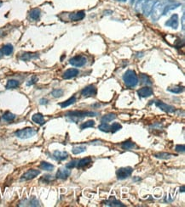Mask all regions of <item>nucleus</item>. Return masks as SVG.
<instances>
[{"label":"nucleus","instance_id":"nucleus-1","mask_svg":"<svg viewBox=\"0 0 185 207\" xmlns=\"http://www.w3.org/2000/svg\"><path fill=\"white\" fill-rule=\"evenodd\" d=\"M98 113L92 112V111H82V110H74V111H69L66 113V117L71 120L72 121L77 122L79 120L85 118L86 116H96Z\"/></svg>","mask_w":185,"mask_h":207},{"label":"nucleus","instance_id":"nucleus-2","mask_svg":"<svg viewBox=\"0 0 185 207\" xmlns=\"http://www.w3.org/2000/svg\"><path fill=\"white\" fill-rule=\"evenodd\" d=\"M154 3V0H139L136 5V9L137 10L142 11L144 15L149 16L152 11Z\"/></svg>","mask_w":185,"mask_h":207},{"label":"nucleus","instance_id":"nucleus-3","mask_svg":"<svg viewBox=\"0 0 185 207\" xmlns=\"http://www.w3.org/2000/svg\"><path fill=\"white\" fill-rule=\"evenodd\" d=\"M123 81L128 88H135L138 84V77L134 70H128L123 75Z\"/></svg>","mask_w":185,"mask_h":207},{"label":"nucleus","instance_id":"nucleus-4","mask_svg":"<svg viewBox=\"0 0 185 207\" xmlns=\"http://www.w3.org/2000/svg\"><path fill=\"white\" fill-rule=\"evenodd\" d=\"M37 134V131L34 128L32 127H27L24 129H21V130L16 131L15 133V135L21 139H27V138H30V137L35 136Z\"/></svg>","mask_w":185,"mask_h":207},{"label":"nucleus","instance_id":"nucleus-5","mask_svg":"<svg viewBox=\"0 0 185 207\" xmlns=\"http://www.w3.org/2000/svg\"><path fill=\"white\" fill-rule=\"evenodd\" d=\"M164 6L162 3H160V1H155V3L153 4V7L151 11V17L153 21H158L160 18L161 15H163Z\"/></svg>","mask_w":185,"mask_h":207},{"label":"nucleus","instance_id":"nucleus-6","mask_svg":"<svg viewBox=\"0 0 185 207\" xmlns=\"http://www.w3.org/2000/svg\"><path fill=\"white\" fill-rule=\"evenodd\" d=\"M132 172H133V169L132 167H122V168L118 169V171L116 172L117 178L119 180H124L130 177Z\"/></svg>","mask_w":185,"mask_h":207},{"label":"nucleus","instance_id":"nucleus-7","mask_svg":"<svg viewBox=\"0 0 185 207\" xmlns=\"http://www.w3.org/2000/svg\"><path fill=\"white\" fill-rule=\"evenodd\" d=\"M86 61H87V60H86V58L85 56L77 55V56L73 57L72 59H70L69 63L75 67H82L86 65Z\"/></svg>","mask_w":185,"mask_h":207},{"label":"nucleus","instance_id":"nucleus-8","mask_svg":"<svg viewBox=\"0 0 185 207\" xmlns=\"http://www.w3.org/2000/svg\"><path fill=\"white\" fill-rule=\"evenodd\" d=\"M96 93H97V90L96 87L94 85H89L82 89L81 95L84 97H92L96 94Z\"/></svg>","mask_w":185,"mask_h":207},{"label":"nucleus","instance_id":"nucleus-9","mask_svg":"<svg viewBox=\"0 0 185 207\" xmlns=\"http://www.w3.org/2000/svg\"><path fill=\"white\" fill-rule=\"evenodd\" d=\"M40 174V172L39 170H34V169H31L27 172H25L23 175H22L21 180L22 181H27V180H31L36 177L37 176H39Z\"/></svg>","mask_w":185,"mask_h":207},{"label":"nucleus","instance_id":"nucleus-10","mask_svg":"<svg viewBox=\"0 0 185 207\" xmlns=\"http://www.w3.org/2000/svg\"><path fill=\"white\" fill-rule=\"evenodd\" d=\"M155 105L158 108H160L161 110H163L166 113H173L175 111V108L173 106L169 105L162 101H156L155 102Z\"/></svg>","mask_w":185,"mask_h":207},{"label":"nucleus","instance_id":"nucleus-11","mask_svg":"<svg viewBox=\"0 0 185 207\" xmlns=\"http://www.w3.org/2000/svg\"><path fill=\"white\" fill-rule=\"evenodd\" d=\"M166 26H170L171 28L177 29L178 27V15L177 14H172L171 17L166 22Z\"/></svg>","mask_w":185,"mask_h":207},{"label":"nucleus","instance_id":"nucleus-12","mask_svg":"<svg viewBox=\"0 0 185 207\" xmlns=\"http://www.w3.org/2000/svg\"><path fill=\"white\" fill-rule=\"evenodd\" d=\"M71 174V172L70 170H68V168H60L57 172V178L58 179H62V180H65L67 179Z\"/></svg>","mask_w":185,"mask_h":207},{"label":"nucleus","instance_id":"nucleus-13","mask_svg":"<svg viewBox=\"0 0 185 207\" xmlns=\"http://www.w3.org/2000/svg\"><path fill=\"white\" fill-rule=\"evenodd\" d=\"M137 94L140 98H147L153 94V89L149 87H144V88H140L137 91Z\"/></svg>","mask_w":185,"mask_h":207},{"label":"nucleus","instance_id":"nucleus-14","mask_svg":"<svg viewBox=\"0 0 185 207\" xmlns=\"http://www.w3.org/2000/svg\"><path fill=\"white\" fill-rule=\"evenodd\" d=\"M104 205H107V206H113V207H124L125 206V205H124V204H122L120 201L117 200L115 198H114V197L110 198L108 200H106V201L104 202Z\"/></svg>","mask_w":185,"mask_h":207},{"label":"nucleus","instance_id":"nucleus-15","mask_svg":"<svg viewBox=\"0 0 185 207\" xmlns=\"http://www.w3.org/2000/svg\"><path fill=\"white\" fill-rule=\"evenodd\" d=\"M86 16V14L84 11H77V12H74V13H71L69 14V19L71 21H81Z\"/></svg>","mask_w":185,"mask_h":207},{"label":"nucleus","instance_id":"nucleus-16","mask_svg":"<svg viewBox=\"0 0 185 207\" xmlns=\"http://www.w3.org/2000/svg\"><path fill=\"white\" fill-rule=\"evenodd\" d=\"M78 75V70L77 69H74V68H72V69H68L65 71L63 73V76L62 77L64 79H71V78H74L76 76Z\"/></svg>","mask_w":185,"mask_h":207},{"label":"nucleus","instance_id":"nucleus-17","mask_svg":"<svg viewBox=\"0 0 185 207\" xmlns=\"http://www.w3.org/2000/svg\"><path fill=\"white\" fill-rule=\"evenodd\" d=\"M39 58V54L38 53H30V52H27V53H23L20 56V59L23 61H28V60H34Z\"/></svg>","mask_w":185,"mask_h":207},{"label":"nucleus","instance_id":"nucleus-18","mask_svg":"<svg viewBox=\"0 0 185 207\" xmlns=\"http://www.w3.org/2000/svg\"><path fill=\"white\" fill-rule=\"evenodd\" d=\"M68 157V154L67 152H61V151H55L53 153V158L56 161H64Z\"/></svg>","mask_w":185,"mask_h":207},{"label":"nucleus","instance_id":"nucleus-19","mask_svg":"<svg viewBox=\"0 0 185 207\" xmlns=\"http://www.w3.org/2000/svg\"><path fill=\"white\" fill-rule=\"evenodd\" d=\"M32 120L37 124H39L40 126H42L44 124L45 121H44V116L42 114H39V113H37V114H34L32 117Z\"/></svg>","mask_w":185,"mask_h":207},{"label":"nucleus","instance_id":"nucleus-20","mask_svg":"<svg viewBox=\"0 0 185 207\" xmlns=\"http://www.w3.org/2000/svg\"><path fill=\"white\" fill-rule=\"evenodd\" d=\"M40 15H41V11L38 8L32 9V10L29 12V16L33 21H38L40 18Z\"/></svg>","mask_w":185,"mask_h":207},{"label":"nucleus","instance_id":"nucleus-21","mask_svg":"<svg viewBox=\"0 0 185 207\" xmlns=\"http://www.w3.org/2000/svg\"><path fill=\"white\" fill-rule=\"evenodd\" d=\"M91 162V158L90 157H86V158H83L81 160L78 161L77 163V167L78 168H83L86 165H88Z\"/></svg>","mask_w":185,"mask_h":207},{"label":"nucleus","instance_id":"nucleus-22","mask_svg":"<svg viewBox=\"0 0 185 207\" xmlns=\"http://www.w3.org/2000/svg\"><path fill=\"white\" fill-rule=\"evenodd\" d=\"M13 46L11 44H5L4 46H3V48L1 49V51L2 53L4 55H11V54L13 53Z\"/></svg>","mask_w":185,"mask_h":207},{"label":"nucleus","instance_id":"nucleus-23","mask_svg":"<svg viewBox=\"0 0 185 207\" xmlns=\"http://www.w3.org/2000/svg\"><path fill=\"white\" fill-rule=\"evenodd\" d=\"M75 102H76V97H75V96H73L72 98H68V100H66L65 102L61 103L60 106L61 107V108H66V107H68V106L74 105Z\"/></svg>","mask_w":185,"mask_h":207},{"label":"nucleus","instance_id":"nucleus-24","mask_svg":"<svg viewBox=\"0 0 185 207\" xmlns=\"http://www.w3.org/2000/svg\"><path fill=\"white\" fill-rule=\"evenodd\" d=\"M19 82L17 80H15V79H11L7 82V84H6V88L7 89H13V88H16L19 87Z\"/></svg>","mask_w":185,"mask_h":207},{"label":"nucleus","instance_id":"nucleus-25","mask_svg":"<svg viewBox=\"0 0 185 207\" xmlns=\"http://www.w3.org/2000/svg\"><path fill=\"white\" fill-rule=\"evenodd\" d=\"M115 119H116V115L110 113V114H107L106 116H103L102 119H101V121L102 122H109V121H112Z\"/></svg>","mask_w":185,"mask_h":207},{"label":"nucleus","instance_id":"nucleus-26","mask_svg":"<svg viewBox=\"0 0 185 207\" xmlns=\"http://www.w3.org/2000/svg\"><path fill=\"white\" fill-rule=\"evenodd\" d=\"M40 168L43 169L44 171H48V172H50V171H53L54 165L50 163H48V162L42 161L40 163Z\"/></svg>","mask_w":185,"mask_h":207},{"label":"nucleus","instance_id":"nucleus-27","mask_svg":"<svg viewBox=\"0 0 185 207\" xmlns=\"http://www.w3.org/2000/svg\"><path fill=\"white\" fill-rule=\"evenodd\" d=\"M167 90L169 92L172 93V94H181V93L183 92L184 88H183V87H181V86H174V87L168 88Z\"/></svg>","mask_w":185,"mask_h":207},{"label":"nucleus","instance_id":"nucleus-28","mask_svg":"<svg viewBox=\"0 0 185 207\" xmlns=\"http://www.w3.org/2000/svg\"><path fill=\"white\" fill-rule=\"evenodd\" d=\"M121 147H122V149H133V148L136 147V144L135 143H133V142H132L131 140H128V141H125V142H124L123 144H121Z\"/></svg>","mask_w":185,"mask_h":207},{"label":"nucleus","instance_id":"nucleus-29","mask_svg":"<svg viewBox=\"0 0 185 207\" xmlns=\"http://www.w3.org/2000/svg\"><path fill=\"white\" fill-rule=\"evenodd\" d=\"M86 150V147L85 145H81V146H75V147L73 148L72 149V152L74 154H81L83 152H85Z\"/></svg>","mask_w":185,"mask_h":207},{"label":"nucleus","instance_id":"nucleus-30","mask_svg":"<svg viewBox=\"0 0 185 207\" xmlns=\"http://www.w3.org/2000/svg\"><path fill=\"white\" fill-rule=\"evenodd\" d=\"M178 6H180V4H169L167 6H166V7H164V11H163V15H166V13H168L169 11L171 10H174Z\"/></svg>","mask_w":185,"mask_h":207},{"label":"nucleus","instance_id":"nucleus-31","mask_svg":"<svg viewBox=\"0 0 185 207\" xmlns=\"http://www.w3.org/2000/svg\"><path fill=\"white\" fill-rule=\"evenodd\" d=\"M2 118L4 120V121H13V120L15 118V116L14 114H12L10 111H7V112H5L2 116Z\"/></svg>","mask_w":185,"mask_h":207},{"label":"nucleus","instance_id":"nucleus-32","mask_svg":"<svg viewBox=\"0 0 185 207\" xmlns=\"http://www.w3.org/2000/svg\"><path fill=\"white\" fill-rule=\"evenodd\" d=\"M95 124H96V122L94 121H88L84 122L80 125V129L84 130V129L89 128V127H93V126H95Z\"/></svg>","mask_w":185,"mask_h":207},{"label":"nucleus","instance_id":"nucleus-33","mask_svg":"<svg viewBox=\"0 0 185 207\" xmlns=\"http://www.w3.org/2000/svg\"><path fill=\"white\" fill-rule=\"evenodd\" d=\"M98 129L102 132H104V133H109L110 132V126L107 122H103L98 126Z\"/></svg>","mask_w":185,"mask_h":207},{"label":"nucleus","instance_id":"nucleus-34","mask_svg":"<svg viewBox=\"0 0 185 207\" xmlns=\"http://www.w3.org/2000/svg\"><path fill=\"white\" fill-rule=\"evenodd\" d=\"M171 154H168V153H159V154H154V157L158 159H161V160H167V159L171 158Z\"/></svg>","mask_w":185,"mask_h":207},{"label":"nucleus","instance_id":"nucleus-35","mask_svg":"<svg viewBox=\"0 0 185 207\" xmlns=\"http://www.w3.org/2000/svg\"><path fill=\"white\" fill-rule=\"evenodd\" d=\"M122 128V126H121L120 123H114L112 126H110V132L111 133H116V132H118V131H120Z\"/></svg>","mask_w":185,"mask_h":207},{"label":"nucleus","instance_id":"nucleus-36","mask_svg":"<svg viewBox=\"0 0 185 207\" xmlns=\"http://www.w3.org/2000/svg\"><path fill=\"white\" fill-rule=\"evenodd\" d=\"M51 95L54 98H60L63 95V90L62 89H55L51 93Z\"/></svg>","mask_w":185,"mask_h":207},{"label":"nucleus","instance_id":"nucleus-37","mask_svg":"<svg viewBox=\"0 0 185 207\" xmlns=\"http://www.w3.org/2000/svg\"><path fill=\"white\" fill-rule=\"evenodd\" d=\"M141 77H142V83H145V84L149 85L152 84V82L150 80V78L148 77L147 75H145V74H142V75H141Z\"/></svg>","mask_w":185,"mask_h":207},{"label":"nucleus","instance_id":"nucleus-38","mask_svg":"<svg viewBox=\"0 0 185 207\" xmlns=\"http://www.w3.org/2000/svg\"><path fill=\"white\" fill-rule=\"evenodd\" d=\"M77 163H78V161L77 160H73L70 162H68V164L66 165V168L68 169H73L74 168L75 166L77 165Z\"/></svg>","mask_w":185,"mask_h":207},{"label":"nucleus","instance_id":"nucleus-39","mask_svg":"<svg viewBox=\"0 0 185 207\" xmlns=\"http://www.w3.org/2000/svg\"><path fill=\"white\" fill-rule=\"evenodd\" d=\"M38 81H39V78L36 77V76H32V77H31V79L27 82V86H31V85L35 84Z\"/></svg>","mask_w":185,"mask_h":207},{"label":"nucleus","instance_id":"nucleus-40","mask_svg":"<svg viewBox=\"0 0 185 207\" xmlns=\"http://www.w3.org/2000/svg\"><path fill=\"white\" fill-rule=\"evenodd\" d=\"M54 177H52V176L50 175H46V176H44V177L41 179V181H43L44 183H50V181H53Z\"/></svg>","mask_w":185,"mask_h":207},{"label":"nucleus","instance_id":"nucleus-41","mask_svg":"<svg viewBox=\"0 0 185 207\" xmlns=\"http://www.w3.org/2000/svg\"><path fill=\"white\" fill-rule=\"evenodd\" d=\"M175 149H176V151L177 152H179V153H183L185 150V148H184V145L183 144H178V145H177L176 146V148H175Z\"/></svg>","mask_w":185,"mask_h":207},{"label":"nucleus","instance_id":"nucleus-42","mask_svg":"<svg viewBox=\"0 0 185 207\" xmlns=\"http://www.w3.org/2000/svg\"><path fill=\"white\" fill-rule=\"evenodd\" d=\"M39 103H40V105H46V104H48V100L46 98H42V99H40Z\"/></svg>","mask_w":185,"mask_h":207},{"label":"nucleus","instance_id":"nucleus-43","mask_svg":"<svg viewBox=\"0 0 185 207\" xmlns=\"http://www.w3.org/2000/svg\"><path fill=\"white\" fill-rule=\"evenodd\" d=\"M180 192H184V186H182L181 188H180Z\"/></svg>","mask_w":185,"mask_h":207},{"label":"nucleus","instance_id":"nucleus-44","mask_svg":"<svg viewBox=\"0 0 185 207\" xmlns=\"http://www.w3.org/2000/svg\"><path fill=\"white\" fill-rule=\"evenodd\" d=\"M4 54H3V53H2V51H1V49H0V58L3 56Z\"/></svg>","mask_w":185,"mask_h":207},{"label":"nucleus","instance_id":"nucleus-45","mask_svg":"<svg viewBox=\"0 0 185 207\" xmlns=\"http://www.w3.org/2000/svg\"><path fill=\"white\" fill-rule=\"evenodd\" d=\"M2 4H3V2H2V1H1V0H0V7H1V6H2Z\"/></svg>","mask_w":185,"mask_h":207},{"label":"nucleus","instance_id":"nucleus-46","mask_svg":"<svg viewBox=\"0 0 185 207\" xmlns=\"http://www.w3.org/2000/svg\"><path fill=\"white\" fill-rule=\"evenodd\" d=\"M120 1H121V2H125L126 0H120Z\"/></svg>","mask_w":185,"mask_h":207},{"label":"nucleus","instance_id":"nucleus-47","mask_svg":"<svg viewBox=\"0 0 185 207\" xmlns=\"http://www.w3.org/2000/svg\"><path fill=\"white\" fill-rule=\"evenodd\" d=\"M134 1H135V0H131V2H132V3H133Z\"/></svg>","mask_w":185,"mask_h":207}]
</instances>
